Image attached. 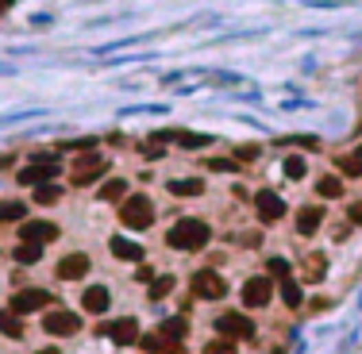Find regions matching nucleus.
Here are the masks:
<instances>
[{"instance_id":"nucleus-22","label":"nucleus","mask_w":362,"mask_h":354,"mask_svg":"<svg viewBox=\"0 0 362 354\" xmlns=\"http://www.w3.org/2000/svg\"><path fill=\"white\" fill-rule=\"evenodd\" d=\"M27 216V208L20 200H0V224H16V220Z\"/></svg>"},{"instance_id":"nucleus-8","label":"nucleus","mask_w":362,"mask_h":354,"mask_svg":"<svg viewBox=\"0 0 362 354\" xmlns=\"http://www.w3.org/2000/svg\"><path fill=\"white\" fill-rule=\"evenodd\" d=\"M108 169V162L100 154H85L78 162V166H73V174H69V181H73V185H89V181H97L100 174H104Z\"/></svg>"},{"instance_id":"nucleus-32","label":"nucleus","mask_w":362,"mask_h":354,"mask_svg":"<svg viewBox=\"0 0 362 354\" xmlns=\"http://www.w3.org/2000/svg\"><path fill=\"white\" fill-rule=\"evenodd\" d=\"M270 277H278V281L289 277V262H285V258H270Z\"/></svg>"},{"instance_id":"nucleus-30","label":"nucleus","mask_w":362,"mask_h":354,"mask_svg":"<svg viewBox=\"0 0 362 354\" xmlns=\"http://www.w3.org/2000/svg\"><path fill=\"white\" fill-rule=\"evenodd\" d=\"M339 169H343L347 177H359V174H362V158H359V154H351V158H339Z\"/></svg>"},{"instance_id":"nucleus-27","label":"nucleus","mask_w":362,"mask_h":354,"mask_svg":"<svg viewBox=\"0 0 362 354\" xmlns=\"http://www.w3.org/2000/svg\"><path fill=\"white\" fill-rule=\"evenodd\" d=\"M170 289H174V277H155V281H150V300L170 296Z\"/></svg>"},{"instance_id":"nucleus-28","label":"nucleus","mask_w":362,"mask_h":354,"mask_svg":"<svg viewBox=\"0 0 362 354\" xmlns=\"http://www.w3.org/2000/svg\"><path fill=\"white\" fill-rule=\"evenodd\" d=\"M58 197H62V189H58V185H50V181L35 189V200H39V204H54Z\"/></svg>"},{"instance_id":"nucleus-15","label":"nucleus","mask_w":362,"mask_h":354,"mask_svg":"<svg viewBox=\"0 0 362 354\" xmlns=\"http://www.w3.org/2000/svg\"><path fill=\"white\" fill-rule=\"evenodd\" d=\"M108 335H112V343L128 346V343H135V339H139V324H135V320H116V324L108 327Z\"/></svg>"},{"instance_id":"nucleus-21","label":"nucleus","mask_w":362,"mask_h":354,"mask_svg":"<svg viewBox=\"0 0 362 354\" xmlns=\"http://www.w3.org/2000/svg\"><path fill=\"white\" fill-rule=\"evenodd\" d=\"M324 270H328V258L324 255H308L304 258V281H320Z\"/></svg>"},{"instance_id":"nucleus-31","label":"nucleus","mask_w":362,"mask_h":354,"mask_svg":"<svg viewBox=\"0 0 362 354\" xmlns=\"http://www.w3.org/2000/svg\"><path fill=\"white\" fill-rule=\"evenodd\" d=\"M205 354H235V346H231V339H212L205 346Z\"/></svg>"},{"instance_id":"nucleus-6","label":"nucleus","mask_w":362,"mask_h":354,"mask_svg":"<svg viewBox=\"0 0 362 354\" xmlns=\"http://www.w3.org/2000/svg\"><path fill=\"white\" fill-rule=\"evenodd\" d=\"M193 293L205 296V300H220V296L227 293V285H224V277H220V274L201 270V274H193Z\"/></svg>"},{"instance_id":"nucleus-1","label":"nucleus","mask_w":362,"mask_h":354,"mask_svg":"<svg viewBox=\"0 0 362 354\" xmlns=\"http://www.w3.org/2000/svg\"><path fill=\"white\" fill-rule=\"evenodd\" d=\"M208 235H212V231H208V224L205 220H177L174 227H170V235H166V243L174 246V250H201V246L208 243Z\"/></svg>"},{"instance_id":"nucleus-3","label":"nucleus","mask_w":362,"mask_h":354,"mask_svg":"<svg viewBox=\"0 0 362 354\" xmlns=\"http://www.w3.org/2000/svg\"><path fill=\"white\" fill-rule=\"evenodd\" d=\"M54 177H58V158L39 154L31 166L20 169V185H47V181H54Z\"/></svg>"},{"instance_id":"nucleus-26","label":"nucleus","mask_w":362,"mask_h":354,"mask_svg":"<svg viewBox=\"0 0 362 354\" xmlns=\"http://www.w3.org/2000/svg\"><path fill=\"white\" fill-rule=\"evenodd\" d=\"M120 197H128V185L124 181H104V189H100V200H120Z\"/></svg>"},{"instance_id":"nucleus-7","label":"nucleus","mask_w":362,"mask_h":354,"mask_svg":"<svg viewBox=\"0 0 362 354\" xmlns=\"http://www.w3.org/2000/svg\"><path fill=\"white\" fill-rule=\"evenodd\" d=\"M270 296H274V281H270V277H251V281L243 285V305L247 308L270 305Z\"/></svg>"},{"instance_id":"nucleus-2","label":"nucleus","mask_w":362,"mask_h":354,"mask_svg":"<svg viewBox=\"0 0 362 354\" xmlns=\"http://www.w3.org/2000/svg\"><path fill=\"white\" fill-rule=\"evenodd\" d=\"M120 220H124V227H131V231L150 227V220H155V204H150V197H128L124 204H120Z\"/></svg>"},{"instance_id":"nucleus-4","label":"nucleus","mask_w":362,"mask_h":354,"mask_svg":"<svg viewBox=\"0 0 362 354\" xmlns=\"http://www.w3.org/2000/svg\"><path fill=\"white\" fill-rule=\"evenodd\" d=\"M216 331L235 343V339H251V335H255V324H251L243 312H224L220 320H216Z\"/></svg>"},{"instance_id":"nucleus-12","label":"nucleus","mask_w":362,"mask_h":354,"mask_svg":"<svg viewBox=\"0 0 362 354\" xmlns=\"http://www.w3.org/2000/svg\"><path fill=\"white\" fill-rule=\"evenodd\" d=\"M89 274V255H66L58 262V277L62 281H78V277Z\"/></svg>"},{"instance_id":"nucleus-29","label":"nucleus","mask_w":362,"mask_h":354,"mask_svg":"<svg viewBox=\"0 0 362 354\" xmlns=\"http://www.w3.org/2000/svg\"><path fill=\"white\" fill-rule=\"evenodd\" d=\"M304 169H308V166H304V158H285V177H293V181H297V177H304Z\"/></svg>"},{"instance_id":"nucleus-35","label":"nucleus","mask_w":362,"mask_h":354,"mask_svg":"<svg viewBox=\"0 0 362 354\" xmlns=\"http://www.w3.org/2000/svg\"><path fill=\"white\" fill-rule=\"evenodd\" d=\"M39 354H58V346H43V351Z\"/></svg>"},{"instance_id":"nucleus-10","label":"nucleus","mask_w":362,"mask_h":354,"mask_svg":"<svg viewBox=\"0 0 362 354\" xmlns=\"http://www.w3.org/2000/svg\"><path fill=\"white\" fill-rule=\"evenodd\" d=\"M43 327H47L50 335H73V331H81V320L73 312H66V308H54V312H47Z\"/></svg>"},{"instance_id":"nucleus-14","label":"nucleus","mask_w":362,"mask_h":354,"mask_svg":"<svg viewBox=\"0 0 362 354\" xmlns=\"http://www.w3.org/2000/svg\"><path fill=\"white\" fill-rule=\"evenodd\" d=\"M108 300H112V296H108V289H104V285H89V289H85V296H81V305H85L93 316L108 312Z\"/></svg>"},{"instance_id":"nucleus-11","label":"nucleus","mask_w":362,"mask_h":354,"mask_svg":"<svg viewBox=\"0 0 362 354\" xmlns=\"http://www.w3.org/2000/svg\"><path fill=\"white\" fill-rule=\"evenodd\" d=\"M20 239L23 243H50V239H58V227L50 224V220H27V224L20 227Z\"/></svg>"},{"instance_id":"nucleus-20","label":"nucleus","mask_w":362,"mask_h":354,"mask_svg":"<svg viewBox=\"0 0 362 354\" xmlns=\"http://www.w3.org/2000/svg\"><path fill=\"white\" fill-rule=\"evenodd\" d=\"M0 331L8 335V339H23V324H20V316L12 312V308L8 312H0Z\"/></svg>"},{"instance_id":"nucleus-18","label":"nucleus","mask_w":362,"mask_h":354,"mask_svg":"<svg viewBox=\"0 0 362 354\" xmlns=\"http://www.w3.org/2000/svg\"><path fill=\"white\" fill-rule=\"evenodd\" d=\"M185 331H189V324L181 320V316H174V320H166V324H162V339H166V343H181V339H185Z\"/></svg>"},{"instance_id":"nucleus-17","label":"nucleus","mask_w":362,"mask_h":354,"mask_svg":"<svg viewBox=\"0 0 362 354\" xmlns=\"http://www.w3.org/2000/svg\"><path fill=\"white\" fill-rule=\"evenodd\" d=\"M162 139H174V143H181V147H189V150H201V147L212 143L208 135H196V131H166Z\"/></svg>"},{"instance_id":"nucleus-9","label":"nucleus","mask_w":362,"mask_h":354,"mask_svg":"<svg viewBox=\"0 0 362 354\" xmlns=\"http://www.w3.org/2000/svg\"><path fill=\"white\" fill-rule=\"evenodd\" d=\"M255 208H258V220H262V224H278V220L285 216V200L278 197V193H270V189L255 197Z\"/></svg>"},{"instance_id":"nucleus-23","label":"nucleus","mask_w":362,"mask_h":354,"mask_svg":"<svg viewBox=\"0 0 362 354\" xmlns=\"http://www.w3.org/2000/svg\"><path fill=\"white\" fill-rule=\"evenodd\" d=\"M282 300L289 308H301V285H297L293 277H282Z\"/></svg>"},{"instance_id":"nucleus-25","label":"nucleus","mask_w":362,"mask_h":354,"mask_svg":"<svg viewBox=\"0 0 362 354\" xmlns=\"http://www.w3.org/2000/svg\"><path fill=\"white\" fill-rule=\"evenodd\" d=\"M316 193H320V197H343V181L339 177H320Z\"/></svg>"},{"instance_id":"nucleus-16","label":"nucleus","mask_w":362,"mask_h":354,"mask_svg":"<svg viewBox=\"0 0 362 354\" xmlns=\"http://www.w3.org/2000/svg\"><path fill=\"white\" fill-rule=\"evenodd\" d=\"M108 246H112V255H116V258H124V262H139V258H143V246H139V243H131V239H120V235H116Z\"/></svg>"},{"instance_id":"nucleus-5","label":"nucleus","mask_w":362,"mask_h":354,"mask_svg":"<svg viewBox=\"0 0 362 354\" xmlns=\"http://www.w3.org/2000/svg\"><path fill=\"white\" fill-rule=\"evenodd\" d=\"M39 308H50V293H47V289H23V293L12 296V312H16V316L39 312Z\"/></svg>"},{"instance_id":"nucleus-34","label":"nucleus","mask_w":362,"mask_h":354,"mask_svg":"<svg viewBox=\"0 0 362 354\" xmlns=\"http://www.w3.org/2000/svg\"><path fill=\"white\" fill-rule=\"evenodd\" d=\"M347 216H351L354 227H362V204H351V208H347Z\"/></svg>"},{"instance_id":"nucleus-24","label":"nucleus","mask_w":362,"mask_h":354,"mask_svg":"<svg viewBox=\"0 0 362 354\" xmlns=\"http://www.w3.org/2000/svg\"><path fill=\"white\" fill-rule=\"evenodd\" d=\"M39 255H43L39 243H20L16 246V262H23V266H35L39 262Z\"/></svg>"},{"instance_id":"nucleus-33","label":"nucleus","mask_w":362,"mask_h":354,"mask_svg":"<svg viewBox=\"0 0 362 354\" xmlns=\"http://www.w3.org/2000/svg\"><path fill=\"white\" fill-rule=\"evenodd\" d=\"M208 166H212V169H220V174H231V169H235V162H227V158H212Z\"/></svg>"},{"instance_id":"nucleus-19","label":"nucleus","mask_w":362,"mask_h":354,"mask_svg":"<svg viewBox=\"0 0 362 354\" xmlns=\"http://www.w3.org/2000/svg\"><path fill=\"white\" fill-rule=\"evenodd\" d=\"M170 193H174V197H201L205 185H201L196 177H185V181H170Z\"/></svg>"},{"instance_id":"nucleus-13","label":"nucleus","mask_w":362,"mask_h":354,"mask_svg":"<svg viewBox=\"0 0 362 354\" xmlns=\"http://www.w3.org/2000/svg\"><path fill=\"white\" fill-rule=\"evenodd\" d=\"M320 224H324V208L320 204H308V208L297 212V231H301V235H316Z\"/></svg>"}]
</instances>
